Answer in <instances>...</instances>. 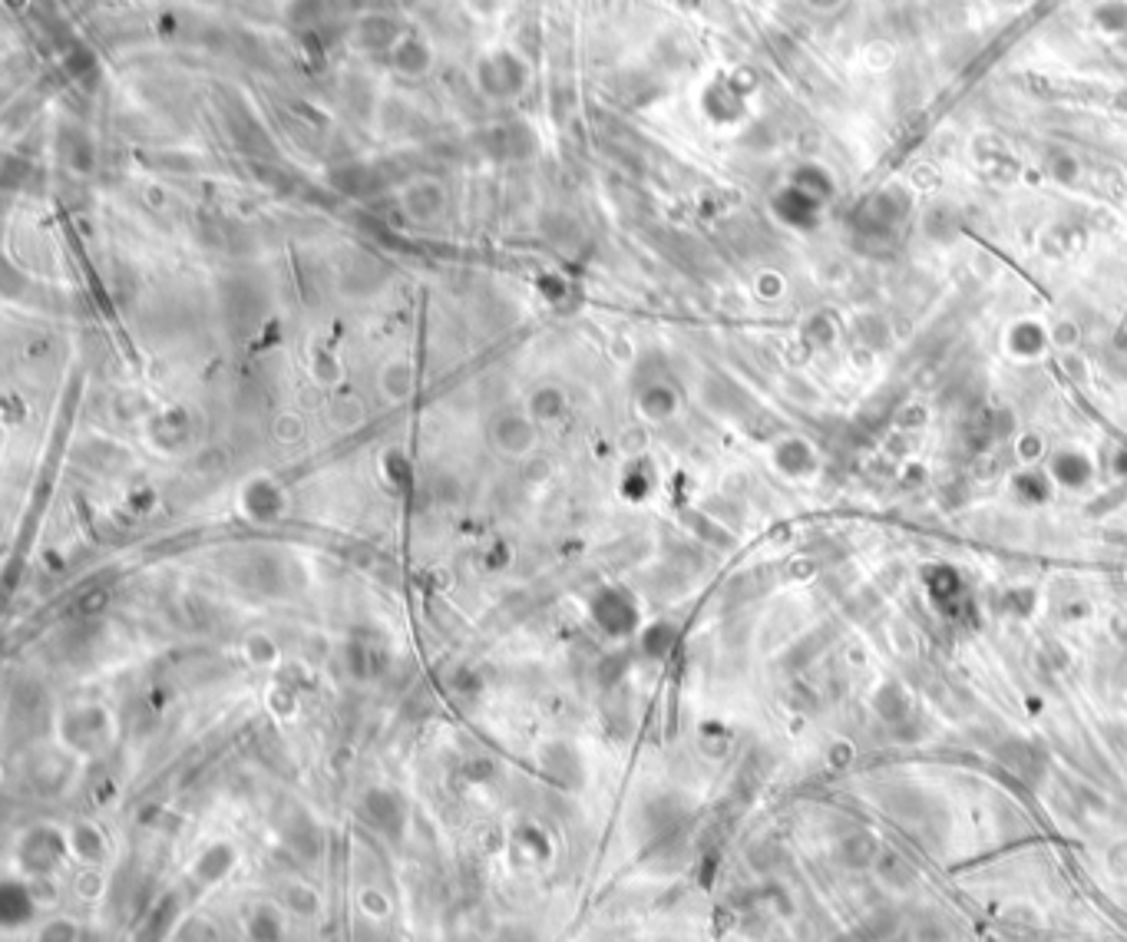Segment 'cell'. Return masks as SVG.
Wrapping results in <instances>:
<instances>
[{"mask_svg": "<svg viewBox=\"0 0 1127 942\" xmlns=\"http://www.w3.org/2000/svg\"><path fill=\"white\" fill-rule=\"evenodd\" d=\"M384 473H387V480L394 483V486L407 483V480H414V467H410V460H407L400 450L384 453Z\"/></svg>", "mask_w": 1127, "mask_h": 942, "instance_id": "obj_9", "label": "cell"}, {"mask_svg": "<svg viewBox=\"0 0 1127 942\" xmlns=\"http://www.w3.org/2000/svg\"><path fill=\"white\" fill-rule=\"evenodd\" d=\"M526 414L533 417L539 427L556 424V420L566 414V394H562L559 387H552V384L536 387V391L526 397Z\"/></svg>", "mask_w": 1127, "mask_h": 942, "instance_id": "obj_5", "label": "cell"}, {"mask_svg": "<svg viewBox=\"0 0 1127 942\" xmlns=\"http://www.w3.org/2000/svg\"><path fill=\"white\" fill-rule=\"evenodd\" d=\"M592 619L609 635H625L635 622V609L622 599L619 589H602L592 599Z\"/></svg>", "mask_w": 1127, "mask_h": 942, "instance_id": "obj_3", "label": "cell"}, {"mask_svg": "<svg viewBox=\"0 0 1127 942\" xmlns=\"http://www.w3.org/2000/svg\"><path fill=\"white\" fill-rule=\"evenodd\" d=\"M238 503H242V513L252 519V523H272L281 513H285V493L272 476H252L242 493H238Z\"/></svg>", "mask_w": 1127, "mask_h": 942, "instance_id": "obj_2", "label": "cell"}, {"mask_svg": "<svg viewBox=\"0 0 1127 942\" xmlns=\"http://www.w3.org/2000/svg\"><path fill=\"white\" fill-rule=\"evenodd\" d=\"M404 205H407V212L414 215V219H430V215H437V212H440V205H443V192H440L437 186H433V182H420V186L407 189Z\"/></svg>", "mask_w": 1127, "mask_h": 942, "instance_id": "obj_7", "label": "cell"}, {"mask_svg": "<svg viewBox=\"0 0 1127 942\" xmlns=\"http://www.w3.org/2000/svg\"><path fill=\"white\" fill-rule=\"evenodd\" d=\"M490 440L493 447L503 453V457H529V453L536 450V440H539V424L533 417L523 410H503V414L493 417L490 424Z\"/></svg>", "mask_w": 1127, "mask_h": 942, "instance_id": "obj_1", "label": "cell"}, {"mask_svg": "<svg viewBox=\"0 0 1127 942\" xmlns=\"http://www.w3.org/2000/svg\"><path fill=\"white\" fill-rule=\"evenodd\" d=\"M377 387H381V394L390 400V404H400V400L414 397V391H417V371H414V364H410V361H390V364H384Z\"/></svg>", "mask_w": 1127, "mask_h": 942, "instance_id": "obj_4", "label": "cell"}, {"mask_svg": "<svg viewBox=\"0 0 1127 942\" xmlns=\"http://www.w3.org/2000/svg\"><path fill=\"white\" fill-rule=\"evenodd\" d=\"M638 410L648 417V420H665L671 410H675V397H671L668 387H648L638 397Z\"/></svg>", "mask_w": 1127, "mask_h": 942, "instance_id": "obj_8", "label": "cell"}, {"mask_svg": "<svg viewBox=\"0 0 1127 942\" xmlns=\"http://www.w3.org/2000/svg\"><path fill=\"white\" fill-rule=\"evenodd\" d=\"M153 443L162 450H182L189 443V414L182 410H172V414H162L153 420Z\"/></svg>", "mask_w": 1127, "mask_h": 942, "instance_id": "obj_6", "label": "cell"}]
</instances>
